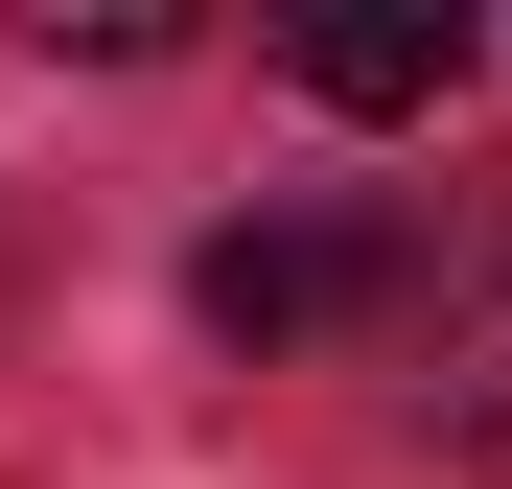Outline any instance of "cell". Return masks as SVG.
Returning a JSON list of instances; mask_svg holds the SVG:
<instances>
[{
    "label": "cell",
    "instance_id": "6da1fadb",
    "mask_svg": "<svg viewBox=\"0 0 512 489\" xmlns=\"http://www.w3.org/2000/svg\"><path fill=\"white\" fill-rule=\"evenodd\" d=\"M396 373H419V420H466L512 443V187H443V233H396Z\"/></svg>",
    "mask_w": 512,
    "mask_h": 489
},
{
    "label": "cell",
    "instance_id": "3957f363",
    "mask_svg": "<svg viewBox=\"0 0 512 489\" xmlns=\"http://www.w3.org/2000/svg\"><path fill=\"white\" fill-rule=\"evenodd\" d=\"M280 70H303L326 117H443V94H466V0H326Z\"/></svg>",
    "mask_w": 512,
    "mask_h": 489
},
{
    "label": "cell",
    "instance_id": "7a4b0ae2",
    "mask_svg": "<svg viewBox=\"0 0 512 489\" xmlns=\"http://www.w3.org/2000/svg\"><path fill=\"white\" fill-rule=\"evenodd\" d=\"M350 303H396V210H256V233H210V326L233 350H303Z\"/></svg>",
    "mask_w": 512,
    "mask_h": 489
}]
</instances>
